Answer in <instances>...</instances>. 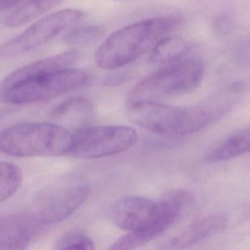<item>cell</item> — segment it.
Wrapping results in <instances>:
<instances>
[{
    "label": "cell",
    "instance_id": "1",
    "mask_svg": "<svg viewBox=\"0 0 250 250\" xmlns=\"http://www.w3.org/2000/svg\"><path fill=\"white\" fill-rule=\"evenodd\" d=\"M232 107L231 98L225 95L190 107H174L154 101H137L129 104L127 115L132 123L150 132L182 136L208 127L226 115Z\"/></svg>",
    "mask_w": 250,
    "mask_h": 250
},
{
    "label": "cell",
    "instance_id": "2",
    "mask_svg": "<svg viewBox=\"0 0 250 250\" xmlns=\"http://www.w3.org/2000/svg\"><path fill=\"white\" fill-rule=\"evenodd\" d=\"M176 16L153 18L124 26L113 32L95 53V63L104 70H115L126 66L146 52L165 37L183 26Z\"/></svg>",
    "mask_w": 250,
    "mask_h": 250
},
{
    "label": "cell",
    "instance_id": "3",
    "mask_svg": "<svg viewBox=\"0 0 250 250\" xmlns=\"http://www.w3.org/2000/svg\"><path fill=\"white\" fill-rule=\"evenodd\" d=\"M73 137L57 123L24 122L0 132V152L23 158L59 157L69 152Z\"/></svg>",
    "mask_w": 250,
    "mask_h": 250
},
{
    "label": "cell",
    "instance_id": "4",
    "mask_svg": "<svg viewBox=\"0 0 250 250\" xmlns=\"http://www.w3.org/2000/svg\"><path fill=\"white\" fill-rule=\"evenodd\" d=\"M89 82L90 76L83 70L63 69L18 81L0 91V98L14 105L32 104L85 88Z\"/></svg>",
    "mask_w": 250,
    "mask_h": 250
},
{
    "label": "cell",
    "instance_id": "5",
    "mask_svg": "<svg viewBox=\"0 0 250 250\" xmlns=\"http://www.w3.org/2000/svg\"><path fill=\"white\" fill-rule=\"evenodd\" d=\"M204 67L195 59L179 62L153 73L135 85L128 101H154L179 96L192 92L202 82Z\"/></svg>",
    "mask_w": 250,
    "mask_h": 250
},
{
    "label": "cell",
    "instance_id": "6",
    "mask_svg": "<svg viewBox=\"0 0 250 250\" xmlns=\"http://www.w3.org/2000/svg\"><path fill=\"white\" fill-rule=\"evenodd\" d=\"M137 140L136 132L129 126L111 125L82 128L73 135L67 155L83 159L111 157L132 148Z\"/></svg>",
    "mask_w": 250,
    "mask_h": 250
},
{
    "label": "cell",
    "instance_id": "7",
    "mask_svg": "<svg viewBox=\"0 0 250 250\" xmlns=\"http://www.w3.org/2000/svg\"><path fill=\"white\" fill-rule=\"evenodd\" d=\"M83 18V13L75 9H64L50 13L1 45L0 57H16L38 49L79 23Z\"/></svg>",
    "mask_w": 250,
    "mask_h": 250
},
{
    "label": "cell",
    "instance_id": "8",
    "mask_svg": "<svg viewBox=\"0 0 250 250\" xmlns=\"http://www.w3.org/2000/svg\"><path fill=\"white\" fill-rule=\"evenodd\" d=\"M192 201V194L184 189L166 194L157 203L154 216L145 227L137 231L129 232L116 241L110 249H135L151 242L173 226Z\"/></svg>",
    "mask_w": 250,
    "mask_h": 250
},
{
    "label": "cell",
    "instance_id": "9",
    "mask_svg": "<svg viewBox=\"0 0 250 250\" xmlns=\"http://www.w3.org/2000/svg\"><path fill=\"white\" fill-rule=\"evenodd\" d=\"M87 185L57 186L45 189L37 196L35 214L42 225L56 224L73 215L87 200Z\"/></svg>",
    "mask_w": 250,
    "mask_h": 250
},
{
    "label": "cell",
    "instance_id": "10",
    "mask_svg": "<svg viewBox=\"0 0 250 250\" xmlns=\"http://www.w3.org/2000/svg\"><path fill=\"white\" fill-rule=\"evenodd\" d=\"M157 203L139 196L125 197L115 203L111 220L122 230L137 231L145 227L154 216Z\"/></svg>",
    "mask_w": 250,
    "mask_h": 250
},
{
    "label": "cell",
    "instance_id": "11",
    "mask_svg": "<svg viewBox=\"0 0 250 250\" xmlns=\"http://www.w3.org/2000/svg\"><path fill=\"white\" fill-rule=\"evenodd\" d=\"M42 226L35 214H13L0 219V249H24Z\"/></svg>",
    "mask_w": 250,
    "mask_h": 250
},
{
    "label": "cell",
    "instance_id": "12",
    "mask_svg": "<svg viewBox=\"0 0 250 250\" xmlns=\"http://www.w3.org/2000/svg\"><path fill=\"white\" fill-rule=\"evenodd\" d=\"M79 54L77 51L75 50H70V51H64L56 55L51 56L23 66L15 70L13 73H10L0 82V91L18 81L22 80L31 76L68 68L70 66L76 63Z\"/></svg>",
    "mask_w": 250,
    "mask_h": 250
},
{
    "label": "cell",
    "instance_id": "13",
    "mask_svg": "<svg viewBox=\"0 0 250 250\" xmlns=\"http://www.w3.org/2000/svg\"><path fill=\"white\" fill-rule=\"evenodd\" d=\"M227 224L228 217L224 214L215 213L206 216L193 222L175 236L169 243V247L173 249H181L195 245L224 230Z\"/></svg>",
    "mask_w": 250,
    "mask_h": 250
},
{
    "label": "cell",
    "instance_id": "14",
    "mask_svg": "<svg viewBox=\"0 0 250 250\" xmlns=\"http://www.w3.org/2000/svg\"><path fill=\"white\" fill-rule=\"evenodd\" d=\"M250 153V126L226 138L206 157L208 162L226 161Z\"/></svg>",
    "mask_w": 250,
    "mask_h": 250
},
{
    "label": "cell",
    "instance_id": "15",
    "mask_svg": "<svg viewBox=\"0 0 250 250\" xmlns=\"http://www.w3.org/2000/svg\"><path fill=\"white\" fill-rule=\"evenodd\" d=\"M189 51V44L182 38L165 37L153 47L149 60L155 64L171 63L181 60Z\"/></svg>",
    "mask_w": 250,
    "mask_h": 250
},
{
    "label": "cell",
    "instance_id": "16",
    "mask_svg": "<svg viewBox=\"0 0 250 250\" xmlns=\"http://www.w3.org/2000/svg\"><path fill=\"white\" fill-rule=\"evenodd\" d=\"M58 0H30L12 12L6 18L5 26L14 28L22 26L50 10Z\"/></svg>",
    "mask_w": 250,
    "mask_h": 250
},
{
    "label": "cell",
    "instance_id": "17",
    "mask_svg": "<svg viewBox=\"0 0 250 250\" xmlns=\"http://www.w3.org/2000/svg\"><path fill=\"white\" fill-rule=\"evenodd\" d=\"M92 111L93 107L89 100L78 97L60 103L51 110V114L54 117L70 119L79 125L90 117Z\"/></svg>",
    "mask_w": 250,
    "mask_h": 250
},
{
    "label": "cell",
    "instance_id": "18",
    "mask_svg": "<svg viewBox=\"0 0 250 250\" xmlns=\"http://www.w3.org/2000/svg\"><path fill=\"white\" fill-rule=\"evenodd\" d=\"M22 173L9 161H0V204L11 198L20 187Z\"/></svg>",
    "mask_w": 250,
    "mask_h": 250
},
{
    "label": "cell",
    "instance_id": "19",
    "mask_svg": "<svg viewBox=\"0 0 250 250\" xmlns=\"http://www.w3.org/2000/svg\"><path fill=\"white\" fill-rule=\"evenodd\" d=\"M57 250H92L95 249L93 241L82 233H69L58 239L55 244Z\"/></svg>",
    "mask_w": 250,
    "mask_h": 250
},
{
    "label": "cell",
    "instance_id": "20",
    "mask_svg": "<svg viewBox=\"0 0 250 250\" xmlns=\"http://www.w3.org/2000/svg\"><path fill=\"white\" fill-rule=\"evenodd\" d=\"M101 29L95 26H85L76 28L67 34L65 42L71 45H83L98 39Z\"/></svg>",
    "mask_w": 250,
    "mask_h": 250
},
{
    "label": "cell",
    "instance_id": "21",
    "mask_svg": "<svg viewBox=\"0 0 250 250\" xmlns=\"http://www.w3.org/2000/svg\"><path fill=\"white\" fill-rule=\"evenodd\" d=\"M238 55L242 61L250 63V37L241 44Z\"/></svg>",
    "mask_w": 250,
    "mask_h": 250
},
{
    "label": "cell",
    "instance_id": "22",
    "mask_svg": "<svg viewBox=\"0 0 250 250\" xmlns=\"http://www.w3.org/2000/svg\"><path fill=\"white\" fill-rule=\"evenodd\" d=\"M23 0H0V13L19 5Z\"/></svg>",
    "mask_w": 250,
    "mask_h": 250
}]
</instances>
